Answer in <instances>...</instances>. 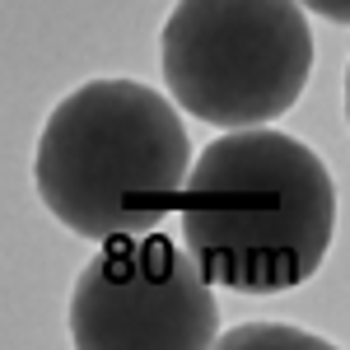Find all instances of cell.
Wrapping results in <instances>:
<instances>
[{
    "label": "cell",
    "instance_id": "cell-5",
    "mask_svg": "<svg viewBox=\"0 0 350 350\" xmlns=\"http://www.w3.org/2000/svg\"><path fill=\"white\" fill-rule=\"evenodd\" d=\"M215 346L224 350H243V346H271V350H332V341L313 336V332H299V327L285 323H247L215 336Z\"/></svg>",
    "mask_w": 350,
    "mask_h": 350
},
{
    "label": "cell",
    "instance_id": "cell-2",
    "mask_svg": "<svg viewBox=\"0 0 350 350\" xmlns=\"http://www.w3.org/2000/svg\"><path fill=\"white\" fill-rule=\"evenodd\" d=\"M187 163L191 140L173 98L140 80H89L47 112L33 187L70 234L108 243L173 215Z\"/></svg>",
    "mask_w": 350,
    "mask_h": 350
},
{
    "label": "cell",
    "instance_id": "cell-3",
    "mask_svg": "<svg viewBox=\"0 0 350 350\" xmlns=\"http://www.w3.org/2000/svg\"><path fill=\"white\" fill-rule=\"evenodd\" d=\"M159 66L173 103L206 126H267L313 75V28L299 0H178Z\"/></svg>",
    "mask_w": 350,
    "mask_h": 350
},
{
    "label": "cell",
    "instance_id": "cell-6",
    "mask_svg": "<svg viewBox=\"0 0 350 350\" xmlns=\"http://www.w3.org/2000/svg\"><path fill=\"white\" fill-rule=\"evenodd\" d=\"M299 5H308L313 14H323L327 24H346L350 19V0H299Z\"/></svg>",
    "mask_w": 350,
    "mask_h": 350
},
{
    "label": "cell",
    "instance_id": "cell-1",
    "mask_svg": "<svg viewBox=\"0 0 350 350\" xmlns=\"http://www.w3.org/2000/svg\"><path fill=\"white\" fill-rule=\"evenodd\" d=\"M196 271L239 295H285L323 267L336 196L327 163L285 131L239 126L211 140L178 191Z\"/></svg>",
    "mask_w": 350,
    "mask_h": 350
},
{
    "label": "cell",
    "instance_id": "cell-4",
    "mask_svg": "<svg viewBox=\"0 0 350 350\" xmlns=\"http://www.w3.org/2000/svg\"><path fill=\"white\" fill-rule=\"evenodd\" d=\"M219 336V304L168 234L108 239L70 295V341L80 350H206Z\"/></svg>",
    "mask_w": 350,
    "mask_h": 350
}]
</instances>
